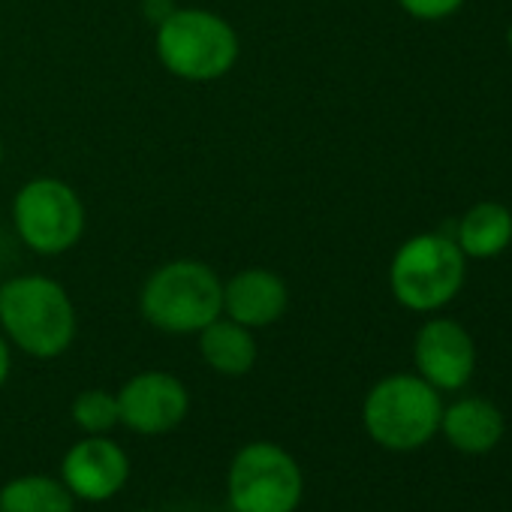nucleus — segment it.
<instances>
[{
  "label": "nucleus",
  "instance_id": "7ed1b4c3",
  "mask_svg": "<svg viewBox=\"0 0 512 512\" xmlns=\"http://www.w3.org/2000/svg\"><path fill=\"white\" fill-rule=\"evenodd\" d=\"M157 55L184 82H214L238 61V34L208 10H172L157 25Z\"/></svg>",
  "mask_w": 512,
  "mask_h": 512
},
{
  "label": "nucleus",
  "instance_id": "423d86ee",
  "mask_svg": "<svg viewBox=\"0 0 512 512\" xmlns=\"http://www.w3.org/2000/svg\"><path fill=\"white\" fill-rule=\"evenodd\" d=\"M226 494L232 512H296L305 476L284 446L253 440L235 452L226 473Z\"/></svg>",
  "mask_w": 512,
  "mask_h": 512
},
{
  "label": "nucleus",
  "instance_id": "f257e3e1",
  "mask_svg": "<svg viewBox=\"0 0 512 512\" xmlns=\"http://www.w3.org/2000/svg\"><path fill=\"white\" fill-rule=\"evenodd\" d=\"M0 326L28 356L55 359L76 341V308L58 281L25 275L0 287Z\"/></svg>",
  "mask_w": 512,
  "mask_h": 512
},
{
  "label": "nucleus",
  "instance_id": "20e7f679",
  "mask_svg": "<svg viewBox=\"0 0 512 512\" xmlns=\"http://www.w3.org/2000/svg\"><path fill=\"white\" fill-rule=\"evenodd\" d=\"M440 395L431 383L413 374H392L380 380L362 407L365 431L374 443L392 452L419 449L440 428Z\"/></svg>",
  "mask_w": 512,
  "mask_h": 512
},
{
  "label": "nucleus",
  "instance_id": "4468645a",
  "mask_svg": "<svg viewBox=\"0 0 512 512\" xmlns=\"http://www.w3.org/2000/svg\"><path fill=\"white\" fill-rule=\"evenodd\" d=\"M512 241V214L500 202H479L473 205L455 229V244L464 256L473 260H491L503 253Z\"/></svg>",
  "mask_w": 512,
  "mask_h": 512
},
{
  "label": "nucleus",
  "instance_id": "9b49d317",
  "mask_svg": "<svg viewBox=\"0 0 512 512\" xmlns=\"http://www.w3.org/2000/svg\"><path fill=\"white\" fill-rule=\"evenodd\" d=\"M290 290L269 269H244L223 284V314L247 329H263L287 314Z\"/></svg>",
  "mask_w": 512,
  "mask_h": 512
},
{
  "label": "nucleus",
  "instance_id": "f8f14e48",
  "mask_svg": "<svg viewBox=\"0 0 512 512\" xmlns=\"http://www.w3.org/2000/svg\"><path fill=\"white\" fill-rule=\"evenodd\" d=\"M440 428L458 452L485 455L503 437V416L485 398H464L443 410Z\"/></svg>",
  "mask_w": 512,
  "mask_h": 512
},
{
  "label": "nucleus",
  "instance_id": "1a4fd4ad",
  "mask_svg": "<svg viewBox=\"0 0 512 512\" xmlns=\"http://www.w3.org/2000/svg\"><path fill=\"white\" fill-rule=\"evenodd\" d=\"M130 479V458L109 434H88L61 461V482L76 500L106 503Z\"/></svg>",
  "mask_w": 512,
  "mask_h": 512
},
{
  "label": "nucleus",
  "instance_id": "412c9836",
  "mask_svg": "<svg viewBox=\"0 0 512 512\" xmlns=\"http://www.w3.org/2000/svg\"><path fill=\"white\" fill-rule=\"evenodd\" d=\"M139 512H151V509H139Z\"/></svg>",
  "mask_w": 512,
  "mask_h": 512
},
{
  "label": "nucleus",
  "instance_id": "a211bd4d",
  "mask_svg": "<svg viewBox=\"0 0 512 512\" xmlns=\"http://www.w3.org/2000/svg\"><path fill=\"white\" fill-rule=\"evenodd\" d=\"M7 377H10V344L0 335V386L7 383Z\"/></svg>",
  "mask_w": 512,
  "mask_h": 512
},
{
  "label": "nucleus",
  "instance_id": "aec40b11",
  "mask_svg": "<svg viewBox=\"0 0 512 512\" xmlns=\"http://www.w3.org/2000/svg\"><path fill=\"white\" fill-rule=\"evenodd\" d=\"M0 160H4V142H0Z\"/></svg>",
  "mask_w": 512,
  "mask_h": 512
},
{
  "label": "nucleus",
  "instance_id": "f03ea898",
  "mask_svg": "<svg viewBox=\"0 0 512 512\" xmlns=\"http://www.w3.org/2000/svg\"><path fill=\"white\" fill-rule=\"evenodd\" d=\"M142 317L169 335H196L223 314V284L205 263L175 260L142 287Z\"/></svg>",
  "mask_w": 512,
  "mask_h": 512
},
{
  "label": "nucleus",
  "instance_id": "9d476101",
  "mask_svg": "<svg viewBox=\"0 0 512 512\" xmlns=\"http://www.w3.org/2000/svg\"><path fill=\"white\" fill-rule=\"evenodd\" d=\"M419 377L434 389H461L476 365L473 338L452 320H431L413 344Z\"/></svg>",
  "mask_w": 512,
  "mask_h": 512
},
{
  "label": "nucleus",
  "instance_id": "2eb2a0df",
  "mask_svg": "<svg viewBox=\"0 0 512 512\" xmlns=\"http://www.w3.org/2000/svg\"><path fill=\"white\" fill-rule=\"evenodd\" d=\"M0 512H76V497L61 479L25 473L0 488Z\"/></svg>",
  "mask_w": 512,
  "mask_h": 512
},
{
  "label": "nucleus",
  "instance_id": "6e6552de",
  "mask_svg": "<svg viewBox=\"0 0 512 512\" xmlns=\"http://www.w3.org/2000/svg\"><path fill=\"white\" fill-rule=\"evenodd\" d=\"M190 410L187 386L169 371H142L118 392L121 425L136 434L160 437L175 431Z\"/></svg>",
  "mask_w": 512,
  "mask_h": 512
},
{
  "label": "nucleus",
  "instance_id": "f3484780",
  "mask_svg": "<svg viewBox=\"0 0 512 512\" xmlns=\"http://www.w3.org/2000/svg\"><path fill=\"white\" fill-rule=\"evenodd\" d=\"M401 10L410 13L413 19H422V22H440L452 13L461 10L464 0H398Z\"/></svg>",
  "mask_w": 512,
  "mask_h": 512
},
{
  "label": "nucleus",
  "instance_id": "ddd939ff",
  "mask_svg": "<svg viewBox=\"0 0 512 512\" xmlns=\"http://www.w3.org/2000/svg\"><path fill=\"white\" fill-rule=\"evenodd\" d=\"M199 353L205 365L223 377H244L256 365L253 332L223 314L199 332Z\"/></svg>",
  "mask_w": 512,
  "mask_h": 512
},
{
  "label": "nucleus",
  "instance_id": "dca6fc26",
  "mask_svg": "<svg viewBox=\"0 0 512 512\" xmlns=\"http://www.w3.org/2000/svg\"><path fill=\"white\" fill-rule=\"evenodd\" d=\"M73 422L85 431V434H109L115 425H121V413H118V395L106 392V389H85L73 398Z\"/></svg>",
  "mask_w": 512,
  "mask_h": 512
},
{
  "label": "nucleus",
  "instance_id": "0eeeda50",
  "mask_svg": "<svg viewBox=\"0 0 512 512\" xmlns=\"http://www.w3.org/2000/svg\"><path fill=\"white\" fill-rule=\"evenodd\" d=\"M22 241L46 256L70 250L85 232V205L79 193L58 178L28 181L13 205Z\"/></svg>",
  "mask_w": 512,
  "mask_h": 512
},
{
  "label": "nucleus",
  "instance_id": "39448f33",
  "mask_svg": "<svg viewBox=\"0 0 512 512\" xmlns=\"http://www.w3.org/2000/svg\"><path fill=\"white\" fill-rule=\"evenodd\" d=\"M389 284L404 308L437 311L449 305L464 284V253L446 232L413 235L395 253Z\"/></svg>",
  "mask_w": 512,
  "mask_h": 512
},
{
  "label": "nucleus",
  "instance_id": "6ab92c4d",
  "mask_svg": "<svg viewBox=\"0 0 512 512\" xmlns=\"http://www.w3.org/2000/svg\"><path fill=\"white\" fill-rule=\"evenodd\" d=\"M506 43H509V49H512V25H509V31H506Z\"/></svg>",
  "mask_w": 512,
  "mask_h": 512
}]
</instances>
